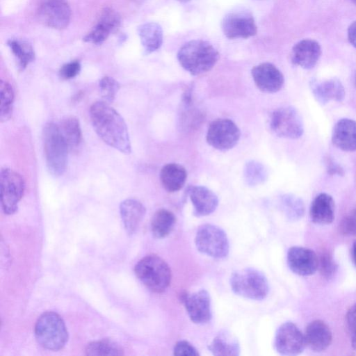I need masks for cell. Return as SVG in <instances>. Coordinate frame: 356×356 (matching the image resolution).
I'll return each mask as SVG.
<instances>
[{
  "mask_svg": "<svg viewBox=\"0 0 356 356\" xmlns=\"http://www.w3.org/2000/svg\"><path fill=\"white\" fill-rule=\"evenodd\" d=\"M92 124L97 135L109 146L122 153H131V143L123 118L108 103L99 101L90 108Z\"/></svg>",
  "mask_w": 356,
  "mask_h": 356,
  "instance_id": "obj_1",
  "label": "cell"
},
{
  "mask_svg": "<svg viewBox=\"0 0 356 356\" xmlns=\"http://www.w3.org/2000/svg\"><path fill=\"white\" fill-rule=\"evenodd\" d=\"M180 65L197 76L211 70L219 59L217 49L209 42L193 40L183 44L177 55Z\"/></svg>",
  "mask_w": 356,
  "mask_h": 356,
  "instance_id": "obj_2",
  "label": "cell"
},
{
  "mask_svg": "<svg viewBox=\"0 0 356 356\" xmlns=\"http://www.w3.org/2000/svg\"><path fill=\"white\" fill-rule=\"evenodd\" d=\"M42 141L48 170L55 177L62 175L67 168L69 148L59 126L47 123L42 131Z\"/></svg>",
  "mask_w": 356,
  "mask_h": 356,
  "instance_id": "obj_3",
  "label": "cell"
},
{
  "mask_svg": "<svg viewBox=\"0 0 356 356\" xmlns=\"http://www.w3.org/2000/svg\"><path fill=\"white\" fill-rule=\"evenodd\" d=\"M134 272L149 290L156 293L164 292L172 279L169 265L156 254H149L139 260L134 267Z\"/></svg>",
  "mask_w": 356,
  "mask_h": 356,
  "instance_id": "obj_4",
  "label": "cell"
},
{
  "mask_svg": "<svg viewBox=\"0 0 356 356\" xmlns=\"http://www.w3.org/2000/svg\"><path fill=\"white\" fill-rule=\"evenodd\" d=\"M34 332L37 342L49 350L62 349L68 340V332L63 319L54 312H46L39 316Z\"/></svg>",
  "mask_w": 356,
  "mask_h": 356,
  "instance_id": "obj_5",
  "label": "cell"
},
{
  "mask_svg": "<svg viewBox=\"0 0 356 356\" xmlns=\"http://www.w3.org/2000/svg\"><path fill=\"white\" fill-rule=\"evenodd\" d=\"M232 290L236 295L250 300H261L268 296L269 285L260 270L245 268L234 272L229 280Z\"/></svg>",
  "mask_w": 356,
  "mask_h": 356,
  "instance_id": "obj_6",
  "label": "cell"
},
{
  "mask_svg": "<svg viewBox=\"0 0 356 356\" xmlns=\"http://www.w3.org/2000/svg\"><path fill=\"white\" fill-rule=\"evenodd\" d=\"M195 244L199 252L214 259H223L229 251V243L225 232L213 224H204L199 227Z\"/></svg>",
  "mask_w": 356,
  "mask_h": 356,
  "instance_id": "obj_7",
  "label": "cell"
},
{
  "mask_svg": "<svg viewBox=\"0 0 356 356\" xmlns=\"http://www.w3.org/2000/svg\"><path fill=\"white\" fill-rule=\"evenodd\" d=\"M1 203L3 212L8 215L15 213L23 197L25 184L22 177L16 171L5 168L0 174Z\"/></svg>",
  "mask_w": 356,
  "mask_h": 356,
  "instance_id": "obj_8",
  "label": "cell"
},
{
  "mask_svg": "<svg viewBox=\"0 0 356 356\" xmlns=\"http://www.w3.org/2000/svg\"><path fill=\"white\" fill-rule=\"evenodd\" d=\"M270 128L277 136L289 139L300 138L304 131L302 118L291 106L275 110L270 118Z\"/></svg>",
  "mask_w": 356,
  "mask_h": 356,
  "instance_id": "obj_9",
  "label": "cell"
},
{
  "mask_svg": "<svg viewBox=\"0 0 356 356\" xmlns=\"http://www.w3.org/2000/svg\"><path fill=\"white\" fill-rule=\"evenodd\" d=\"M240 136V129L232 120L219 118L210 123L206 138L208 144L213 148L226 151L237 144Z\"/></svg>",
  "mask_w": 356,
  "mask_h": 356,
  "instance_id": "obj_10",
  "label": "cell"
},
{
  "mask_svg": "<svg viewBox=\"0 0 356 356\" xmlns=\"http://www.w3.org/2000/svg\"><path fill=\"white\" fill-rule=\"evenodd\" d=\"M221 28L229 39L248 38L255 35L257 27L252 15L243 10L228 13L223 17Z\"/></svg>",
  "mask_w": 356,
  "mask_h": 356,
  "instance_id": "obj_11",
  "label": "cell"
},
{
  "mask_svg": "<svg viewBox=\"0 0 356 356\" xmlns=\"http://www.w3.org/2000/svg\"><path fill=\"white\" fill-rule=\"evenodd\" d=\"M274 346L281 355H299L306 346L305 335L293 323L285 322L276 331Z\"/></svg>",
  "mask_w": 356,
  "mask_h": 356,
  "instance_id": "obj_12",
  "label": "cell"
},
{
  "mask_svg": "<svg viewBox=\"0 0 356 356\" xmlns=\"http://www.w3.org/2000/svg\"><path fill=\"white\" fill-rule=\"evenodd\" d=\"M38 17L44 25L63 29L70 22L71 10L67 0H42L38 9Z\"/></svg>",
  "mask_w": 356,
  "mask_h": 356,
  "instance_id": "obj_13",
  "label": "cell"
},
{
  "mask_svg": "<svg viewBox=\"0 0 356 356\" xmlns=\"http://www.w3.org/2000/svg\"><path fill=\"white\" fill-rule=\"evenodd\" d=\"M182 302L191 321L195 324L204 325L212 318L211 303L209 293L201 289L197 291L185 293Z\"/></svg>",
  "mask_w": 356,
  "mask_h": 356,
  "instance_id": "obj_14",
  "label": "cell"
},
{
  "mask_svg": "<svg viewBox=\"0 0 356 356\" xmlns=\"http://www.w3.org/2000/svg\"><path fill=\"white\" fill-rule=\"evenodd\" d=\"M251 74L254 83L264 92H276L284 85L282 73L272 63H260L252 67Z\"/></svg>",
  "mask_w": 356,
  "mask_h": 356,
  "instance_id": "obj_15",
  "label": "cell"
},
{
  "mask_svg": "<svg viewBox=\"0 0 356 356\" xmlns=\"http://www.w3.org/2000/svg\"><path fill=\"white\" fill-rule=\"evenodd\" d=\"M287 263L294 273L300 276H309L318 270V259L311 249L293 246L288 250Z\"/></svg>",
  "mask_w": 356,
  "mask_h": 356,
  "instance_id": "obj_16",
  "label": "cell"
},
{
  "mask_svg": "<svg viewBox=\"0 0 356 356\" xmlns=\"http://www.w3.org/2000/svg\"><path fill=\"white\" fill-rule=\"evenodd\" d=\"M120 23L119 14L111 8H105L101 11L96 24L83 39L86 42L101 44L120 26Z\"/></svg>",
  "mask_w": 356,
  "mask_h": 356,
  "instance_id": "obj_17",
  "label": "cell"
},
{
  "mask_svg": "<svg viewBox=\"0 0 356 356\" xmlns=\"http://www.w3.org/2000/svg\"><path fill=\"white\" fill-rule=\"evenodd\" d=\"M321 54L319 43L312 39H304L297 42L291 51V61L304 69H312Z\"/></svg>",
  "mask_w": 356,
  "mask_h": 356,
  "instance_id": "obj_18",
  "label": "cell"
},
{
  "mask_svg": "<svg viewBox=\"0 0 356 356\" xmlns=\"http://www.w3.org/2000/svg\"><path fill=\"white\" fill-rule=\"evenodd\" d=\"M188 192L195 216H208L216 209L218 198L209 188L202 186H192Z\"/></svg>",
  "mask_w": 356,
  "mask_h": 356,
  "instance_id": "obj_19",
  "label": "cell"
},
{
  "mask_svg": "<svg viewBox=\"0 0 356 356\" xmlns=\"http://www.w3.org/2000/svg\"><path fill=\"white\" fill-rule=\"evenodd\" d=\"M304 335L306 346L316 353L326 350L332 341V333L329 326L321 320L309 323Z\"/></svg>",
  "mask_w": 356,
  "mask_h": 356,
  "instance_id": "obj_20",
  "label": "cell"
},
{
  "mask_svg": "<svg viewBox=\"0 0 356 356\" xmlns=\"http://www.w3.org/2000/svg\"><path fill=\"white\" fill-rule=\"evenodd\" d=\"M332 142L339 149L346 152L356 150V121L343 118L335 124Z\"/></svg>",
  "mask_w": 356,
  "mask_h": 356,
  "instance_id": "obj_21",
  "label": "cell"
},
{
  "mask_svg": "<svg viewBox=\"0 0 356 356\" xmlns=\"http://www.w3.org/2000/svg\"><path fill=\"white\" fill-rule=\"evenodd\" d=\"M120 212L127 233L134 234L145 215V207L136 199H127L121 202Z\"/></svg>",
  "mask_w": 356,
  "mask_h": 356,
  "instance_id": "obj_22",
  "label": "cell"
},
{
  "mask_svg": "<svg viewBox=\"0 0 356 356\" xmlns=\"http://www.w3.org/2000/svg\"><path fill=\"white\" fill-rule=\"evenodd\" d=\"M311 88L315 98L321 104H325L330 101L341 102L345 97L342 83L335 78L313 81Z\"/></svg>",
  "mask_w": 356,
  "mask_h": 356,
  "instance_id": "obj_23",
  "label": "cell"
},
{
  "mask_svg": "<svg viewBox=\"0 0 356 356\" xmlns=\"http://www.w3.org/2000/svg\"><path fill=\"white\" fill-rule=\"evenodd\" d=\"M309 215L313 222L318 225H328L334 218V202L328 194L318 195L312 201Z\"/></svg>",
  "mask_w": 356,
  "mask_h": 356,
  "instance_id": "obj_24",
  "label": "cell"
},
{
  "mask_svg": "<svg viewBox=\"0 0 356 356\" xmlns=\"http://www.w3.org/2000/svg\"><path fill=\"white\" fill-rule=\"evenodd\" d=\"M186 178L185 168L175 163L165 165L160 172L161 184L170 193L179 191L184 186Z\"/></svg>",
  "mask_w": 356,
  "mask_h": 356,
  "instance_id": "obj_25",
  "label": "cell"
},
{
  "mask_svg": "<svg viewBox=\"0 0 356 356\" xmlns=\"http://www.w3.org/2000/svg\"><path fill=\"white\" fill-rule=\"evenodd\" d=\"M210 352L216 356H238L240 345L236 337L227 330H221L208 346Z\"/></svg>",
  "mask_w": 356,
  "mask_h": 356,
  "instance_id": "obj_26",
  "label": "cell"
},
{
  "mask_svg": "<svg viewBox=\"0 0 356 356\" xmlns=\"http://www.w3.org/2000/svg\"><path fill=\"white\" fill-rule=\"evenodd\" d=\"M138 35L146 54L158 50L163 43V30L156 22H147L138 28Z\"/></svg>",
  "mask_w": 356,
  "mask_h": 356,
  "instance_id": "obj_27",
  "label": "cell"
},
{
  "mask_svg": "<svg viewBox=\"0 0 356 356\" xmlns=\"http://www.w3.org/2000/svg\"><path fill=\"white\" fill-rule=\"evenodd\" d=\"M176 218L174 213L165 209L156 211L151 220V231L154 237L163 238L174 229Z\"/></svg>",
  "mask_w": 356,
  "mask_h": 356,
  "instance_id": "obj_28",
  "label": "cell"
},
{
  "mask_svg": "<svg viewBox=\"0 0 356 356\" xmlns=\"http://www.w3.org/2000/svg\"><path fill=\"white\" fill-rule=\"evenodd\" d=\"M70 151L75 152L82 143V132L79 119L72 115L65 117L59 126Z\"/></svg>",
  "mask_w": 356,
  "mask_h": 356,
  "instance_id": "obj_29",
  "label": "cell"
},
{
  "mask_svg": "<svg viewBox=\"0 0 356 356\" xmlns=\"http://www.w3.org/2000/svg\"><path fill=\"white\" fill-rule=\"evenodd\" d=\"M11 51L18 61L19 68L23 70L35 59V52L30 43L26 41L12 39L8 41Z\"/></svg>",
  "mask_w": 356,
  "mask_h": 356,
  "instance_id": "obj_30",
  "label": "cell"
},
{
  "mask_svg": "<svg viewBox=\"0 0 356 356\" xmlns=\"http://www.w3.org/2000/svg\"><path fill=\"white\" fill-rule=\"evenodd\" d=\"M281 209L292 220L300 219L304 214L305 207L302 200L291 194H285L280 200Z\"/></svg>",
  "mask_w": 356,
  "mask_h": 356,
  "instance_id": "obj_31",
  "label": "cell"
},
{
  "mask_svg": "<svg viewBox=\"0 0 356 356\" xmlns=\"http://www.w3.org/2000/svg\"><path fill=\"white\" fill-rule=\"evenodd\" d=\"M243 177L247 185L257 186L264 183L267 179V170L262 163L251 160L247 162L244 167Z\"/></svg>",
  "mask_w": 356,
  "mask_h": 356,
  "instance_id": "obj_32",
  "label": "cell"
},
{
  "mask_svg": "<svg viewBox=\"0 0 356 356\" xmlns=\"http://www.w3.org/2000/svg\"><path fill=\"white\" fill-rule=\"evenodd\" d=\"M1 111L0 120L5 122L10 119L13 114L14 91L12 86L7 81L1 80L0 84Z\"/></svg>",
  "mask_w": 356,
  "mask_h": 356,
  "instance_id": "obj_33",
  "label": "cell"
},
{
  "mask_svg": "<svg viewBox=\"0 0 356 356\" xmlns=\"http://www.w3.org/2000/svg\"><path fill=\"white\" fill-rule=\"evenodd\" d=\"M86 353L88 355H122L123 349L116 343L103 339L93 341L87 345Z\"/></svg>",
  "mask_w": 356,
  "mask_h": 356,
  "instance_id": "obj_34",
  "label": "cell"
},
{
  "mask_svg": "<svg viewBox=\"0 0 356 356\" xmlns=\"http://www.w3.org/2000/svg\"><path fill=\"white\" fill-rule=\"evenodd\" d=\"M99 91L104 102H112L120 89L119 83L111 76H106L99 81Z\"/></svg>",
  "mask_w": 356,
  "mask_h": 356,
  "instance_id": "obj_35",
  "label": "cell"
},
{
  "mask_svg": "<svg viewBox=\"0 0 356 356\" xmlns=\"http://www.w3.org/2000/svg\"><path fill=\"white\" fill-rule=\"evenodd\" d=\"M318 259V269H319L321 275L326 279L332 278L337 270V264L332 254L330 252H323Z\"/></svg>",
  "mask_w": 356,
  "mask_h": 356,
  "instance_id": "obj_36",
  "label": "cell"
},
{
  "mask_svg": "<svg viewBox=\"0 0 356 356\" xmlns=\"http://www.w3.org/2000/svg\"><path fill=\"white\" fill-rule=\"evenodd\" d=\"M346 323L352 348L356 350V303L351 306L347 312Z\"/></svg>",
  "mask_w": 356,
  "mask_h": 356,
  "instance_id": "obj_37",
  "label": "cell"
},
{
  "mask_svg": "<svg viewBox=\"0 0 356 356\" xmlns=\"http://www.w3.org/2000/svg\"><path fill=\"white\" fill-rule=\"evenodd\" d=\"M81 70L79 60H73L64 64L59 70V75L63 79H70L75 77Z\"/></svg>",
  "mask_w": 356,
  "mask_h": 356,
  "instance_id": "obj_38",
  "label": "cell"
},
{
  "mask_svg": "<svg viewBox=\"0 0 356 356\" xmlns=\"http://www.w3.org/2000/svg\"><path fill=\"white\" fill-rule=\"evenodd\" d=\"M173 355L184 356H197V350L188 341L181 340L176 343L173 348Z\"/></svg>",
  "mask_w": 356,
  "mask_h": 356,
  "instance_id": "obj_39",
  "label": "cell"
},
{
  "mask_svg": "<svg viewBox=\"0 0 356 356\" xmlns=\"http://www.w3.org/2000/svg\"><path fill=\"white\" fill-rule=\"evenodd\" d=\"M339 230L343 235L356 237V218L353 216L344 217L339 224Z\"/></svg>",
  "mask_w": 356,
  "mask_h": 356,
  "instance_id": "obj_40",
  "label": "cell"
},
{
  "mask_svg": "<svg viewBox=\"0 0 356 356\" xmlns=\"http://www.w3.org/2000/svg\"><path fill=\"white\" fill-rule=\"evenodd\" d=\"M348 38L350 43L356 48V21L353 22L348 28Z\"/></svg>",
  "mask_w": 356,
  "mask_h": 356,
  "instance_id": "obj_41",
  "label": "cell"
},
{
  "mask_svg": "<svg viewBox=\"0 0 356 356\" xmlns=\"http://www.w3.org/2000/svg\"><path fill=\"white\" fill-rule=\"evenodd\" d=\"M327 171L331 175L341 174L342 169L340 166L333 163L332 162H329L327 164Z\"/></svg>",
  "mask_w": 356,
  "mask_h": 356,
  "instance_id": "obj_42",
  "label": "cell"
},
{
  "mask_svg": "<svg viewBox=\"0 0 356 356\" xmlns=\"http://www.w3.org/2000/svg\"><path fill=\"white\" fill-rule=\"evenodd\" d=\"M351 254L353 261L356 266V241H355L353 243Z\"/></svg>",
  "mask_w": 356,
  "mask_h": 356,
  "instance_id": "obj_43",
  "label": "cell"
},
{
  "mask_svg": "<svg viewBox=\"0 0 356 356\" xmlns=\"http://www.w3.org/2000/svg\"><path fill=\"white\" fill-rule=\"evenodd\" d=\"M177 1H179L180 2H182V3H186V2H188V1H190L191 0H177Z\"/></svg>",
  "mask_w": 356,
  "mask_h": 356,
  "instance_id": "obj_44",
  "label": "cell"
},
{
  "mask_svg": "<svg viewBox=\"0 0 356 356\" xmlns=\"http://www.w3.org/2000/svg\"><path fill=\"white\" fill-rule=\"evenodd\" d=\"M353 216L354 218H356V208H355V210L353 211Z\"/></svg>",
  "mask_w": 356,
  "mask_h": 356,
  "instance_id": "obj_45",
  "label": "cell"
},
{
  "mask_svg": "<svg viewBox=\"0 0 356 356\" xmlns=\"http://www.w3.org/2000/svg\"><path fill=\"white\" fill-rule=\"evenodd\" d=\"M353 1L356 5V0H353Z\"/></svg>",
  "mask_w": 356,
  "mask_h": 356,
  "instance_id": "obj_46",
  "label": "cell"
},
{
  "mask_svg": "<svg viewBox=\"0 0 356 356\" xmlns=\"http://www.w3.org/2000/svg\"><path fill=\"white\" fill-rule=\"evenodd\" d=\"M136 1H143V0H136Z\"/></svg>",
  "mask_w": 356,
  "mask_h": 356,
  "instance_id": "obj_47",
  "label": "cell"
},
{
  "mask_svg": "<svg viewBox=\"0 0 356 356\" xmlns=\"http://www.w3.org/2000/svg\"><path fill=\"white\" fill-rule=\"evenodd\" d=\"M355 82H356V77H355Z\"/></svg>",
  "mask_w": 356,
  "mask_h": 356,
  "instance_id": "obj_48",
  "label": "cell"
}]
</instances>
